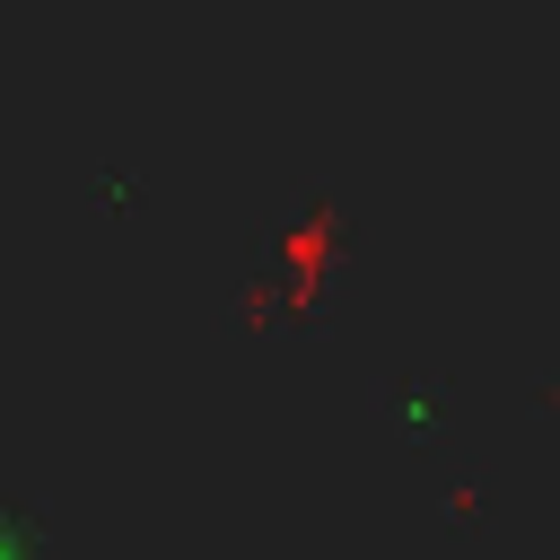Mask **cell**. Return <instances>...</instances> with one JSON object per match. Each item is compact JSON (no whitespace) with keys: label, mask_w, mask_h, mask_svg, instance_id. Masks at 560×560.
I'll return each mask as SVG.
<instances>
[{"label":"cell","mask_w":560,"mask_h":560,"mask_svg":"<svg viewBox=\"0 0 560 560\" xmlns=\"http://www.w3.org/2000/svg\"><path fill=\"white\" fill-rule=\"evenodd\" d=\"M0 560H44L35 516H26V508H9V499H0Z\"/></svg>","instance_id":"cell-1"}]
</instances>
